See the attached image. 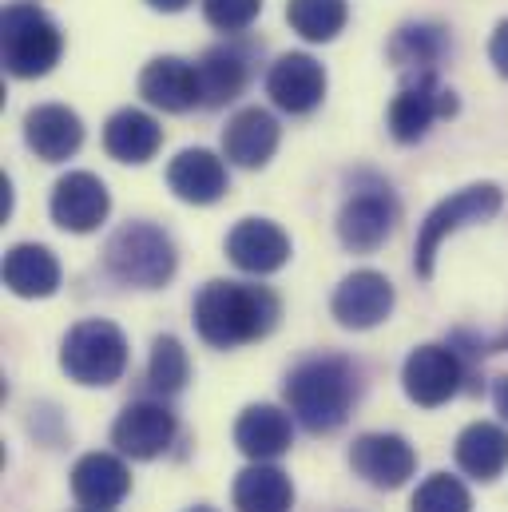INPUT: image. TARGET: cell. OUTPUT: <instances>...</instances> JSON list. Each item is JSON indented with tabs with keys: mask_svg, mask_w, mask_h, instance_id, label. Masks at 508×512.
<instances>
[{
	"mask_svg": "<svg viewBox=\"0 0 508 512\" xmlns=\"http://www.w3.org/2000/svg\"><path fill=\"white\" fill-rule=\"evenodd\" d=\"M278 298L251 282H207L195 298V330L215 350H235L266 338L278 326Z\"/></svg>",
	"mask_w": 508,
	"mask_h": 512,
	"instance_id": "obj_1",
	"label": "cell"
},
{
	"mask_svg": "<svg viewBox=\"0 0 508 512\" xmlns=\"http://www.w3.org/2000/svg\"><path fill=\"white\" fill-rule=\"evenodd\" d=\"M358 393H362L358 366L338 354L310 358L286 378V405L310 433L342 429L350 409L358 405Z\"/></svg>",
	"mask_w": 508,
	"mask_h": 512,
	"instance_id": "obj_2",
	"label": "cell"
},
{
	"mask_svg": "<svg viewBox=\"0 0 508 512\" xmlns=\"http://www.w3.org/2000/svg\"><path fill=\"white\" fill-rule=\"evenodd\" d=\"M175 243L167 231H159L155 223H127L108 239L104 266L112 278H120L124 286L139 290H159L171 282L175 274Z\"/></svg>",
	"mask_w": 508,
	"mask_h": 512,
	"instance_id": "obj_3",
	"label": "cell"
},
{
	"mask_svg": "<svg viewBox=\"0 0 508 512\" xmlns=\"http://www.w3.org/2000/svg\"><path fill=\"white\" fill-rule=\"evenodd\" d=\"M0 44H4V68L16 80L48 76L64 52L60 28L48 12L36 4H8L0 20Z\"/></svg>",
	"mask_w": 508,
	"mask_h": 512,
	"instance_id": "obj_4",
	"label": "cell"
},
{
	"mask_svg": "<svg viewBox=\"0 0 508 512\" xmlns=\"http://www.w3.org/2000/svg\"><path fill=\"white\" fill-rule=\"evenodd\" d=\"M60 366L80 385H116L127 370L124 330L104 318H88L72 326L60 346Z\"/></svg>",
	"mask_w": 508,
	"mask_h": 512,
	"instance_id": "obj_5",
	"label": "cell"
},
{
	"mask_svg": "<svg viewBox=\"0 0 508 512\" xmlns=\"http://www.w3.org/2000/svg\"><path fill=\"white\" fill-rule=\"evenodd\" d=\"M501 211V187L497 183H473L457 195H449L445 203H437L429 211V219L421 223V235H417V255H413V266L421 278H433V262H437V251L449 235H457L461 227L469 223H485Z\"/></svg>",
	"mask_w": 508,
	"mask_h": 512,
	"instance_id": "obj_6",
	"label": "cell"
},
{
	"mask_svg": "<svg viewBox=\"0 0 508 512\" xmlns=\"http://www.w3.org/2000/svg\"><path fill=\"white\" fill-rule=\"evenodd\" d=\"M453 112H457V100H453L449 88H441L437 72L405 76L401 92L389 104V135L397 143H417V139H425V131L433 128V120L453 116Z\"/></svg>",
	"mask_w": 508,
	"mask_h": 512,
	"instance_id": "obj_7",
	"label": "cell"
},
{
	"mask_svg": "<svg viewBox=\"0 0 508 512\" xmlns=\"http://www.w3.org/2000/svg\"><path fill=\"white\" fill-rule=\"evenodd\" d=\"M397 215H401V207H397V199L389 195V187H381V183L362 187V191H354V195L342 203V211H338V239H342V247H350V251H358V255L378 251L381 243L393 235Z\"/></svg>",
	"mask_w": 508,
	"mask_h": 512,
	"instance_id": "obj_8",
	"label": "cell"
},
{
	"mask_svg": "<svg viewBox=\"0 0 508 512\" xmlns=\"http://www.w3.org/2000/svg\"><path fill=\"white\" fill-rule=\"evenodd\" d=\"M461 378H465V370H461L457 350L437 346V342L417 346V350L405 358V370H401V382H405L409 401H417V405H425V409L445 405V401L461 389Z\"/></svg>",
	"mask_w": 508,
	"mask_h": 512,
	"instance_id": "obj_9",
	"label": "cell"
},
{
	"mask_svg": "<svg viewBox=\"0 0 508 512\" xmlns=\"http://www.w3.org/2000/svg\"><path fill=\"white\" fill-rule=\"evenodd\" d=\"M52 223L72 231V235H88L96 231L108 211H112V195L104 187V179H96L92 171H68L56 187H52Z\"/></svg>",
	"mask_w": 508,
	"mask_h": 512,
	"instance_id": "obj_10",
	"label": "cell"
},
{
	"mask_svg": "<svg viewBox=\"0 0 508 512\" xmlns=\"http://www.w3.org/2000/svg\"><path fill=\"white\" fill-rule=\"evenodd\" d=\"M175 441V413L163 401H131L112 425V445L131 461H155Z\"/></svg>",
	"mask_w": 508,
	"mask_h": 512,
	"instance_id": "obj_11",
	"label": "cell"
},
{
	"mask_svg": "<svg viewBox=\"0 0 508 512\" xmlns=\"http://www.w3.org/2000/svg\"><path fill=\"white\" fill-rule=\"evenodd\" d=\"M350 465L374 489H401L417 473V453L397 433H362L350 449Z\"/></svg>",
	"mask_w": 508,
	"mask_h": 512,
	"instance_id": "obj_12",
	"label": "cell"
},
{
	"mask_svg": "<svg viewBox=\"0 0 508 512\" xmlns=\"http://www.w3.org/2000/svg\"><path fill=\"white\" fill-rule=\"evenodd\" d=\"M330 310L346 330H374L393 310V282L378 270H354L334 290Z\"/></svg>",
	"mask_w": 508,
	"mask_h": 512,
	"instance_id": "obj_13",
	"label": "cell"
},
{
	"mask_svg": "<svg viewBox=\"0 0 508 512\" xmlns=\"http://www.w3.org/2000/svg\"><path fill=\"white\" fill-rule=\"evenodd\" d=\"M266 92H270V100H274L282 112L306 116V112H314V108L322 104V96H326V68H322L314 56H306V52H290V56H282V60L270 68Z\"/></svg>",
	"mask_w": 508,
	"mask_h": 512,
	"instance_id": "obj_14",
	"label": "cell"
},
{
	"mask_svg": "<svg viewBox=\"0 0 508 512\" xmlns=\"http://www.w3.org/2000/svg\"><path fill=\"white\" fill-rule=\"evenodd\" d=\"M167 187L183 199V203H195V207H207V203H219L231 187L227 179V167L219 155L203 151V147H187L171 159L167 167Z\"/></svg>",
	"mask_w": 508,
	"mask_h": 512,
	"instance_id": "obj_15",
	"label": "cell"
},
{
	"mask_svg": "<svg viewBox=\"0 0 508 512\" xmlns=\"http://www.w3.org/2000/svg\"><path fill=\"white\" fill-rule=\"evenodd\" d=\"M139 96L163 112H191L195 104H203L199 72H195V64H187L179 56H159L143 68Z\"/></svg>",
	"mask_w": 508,
	"mask_h": 512,
	"instance_id": "obj_16",
	"label": "cell"
},
{
	"mask_svg": "<svg viewBox=\"0 0 508 512\" xmlns=\"http://www.w3.org/2000/svg\"><path fill=\"white\" fill-rule=\"evenodd\" d=\"M227 255H231V262L239 270H247V274H274L290 258V239L270 219H243L227 235Z\"/></svg>",
	"mask_w": 508,
	"mask_h": 512,
	"instance_id": "obj_17",
	"label": "cell"
},
{
	"mask_svg": "<svg viewBox=\"0 0 508 512\" xmlns=\"http://www.w3.org/2000/svg\"><path fill=\"white\" fill-rule=\"evenodd\" d=\"M24 139L44 163H64L68 155L80 151L84 143V124L72 108L64 104H40L24 116Z\"/></svg>",
	"mask_w": 508,
	"mask_h": 512,
	"instance_id": "obj_18",
	"label": "cell"
},
{
	"mask_svg": "<svg viewBox=\"0 0 508 512\" xmlns=\"http://www.w3.org/2000/svg\"><path fill=\"white\" fill-rule=\"evenodd\" d=\"M72 493L88 509H116L131 493V473L112 453H88L72 469Z\"/></svg>",
	"mask_w": 508,
	"mask_h": 512,
	"instance_id": "obj_19",
	"label": "cell"
},
{
	"mask_svg": "<svg viewBox=\"0 0 508 512\" xmlns=\"http://www.w3.org/2000/svg\"><path fill=\"white\" fill-rule=\"evenodd\" d=\"M290 441H294V425H290V413H282L278 405H247L243 417L235 421V445L251 461L282 457Z\"/></svg>",
	"mask_w": 508,
	"mask_h": 512,
	"instance_id": "obj_20",
	"label": "cell"
},
{
	"mask_svg": "<svg viewBox=\"0 0 508 512\" xmlns=\"http://www.w3.org/2000/svg\"><path fill=\"white\" fill-rule=\"evenodd\" d=\"M223 151L239 167H266L278 151V120L262 108H243L223 131Z\"/></svg>",
	"mask_w": 508,
	"mask_h": 512,
	"instance_id": "obj_21",
	"label": "cell"
},
{
	"mask_svg": "<svg viewBox=\"0 0 508 512\" xmlns=\"http://www.w3.org/2000/svg\"><path fill=\"white\" fill-rule=\"evenodd\" d=\"M4 286L16 298H48L60 286V262L48 247L20 243L4 255Z\"/></svg>",
	"mask_w": 508,
	"mask_h": 512,
	"instance_id": "obj_22",
	"label": "cell"
},
{
	"mask_svg": "<svg viewBox=\"0 0 508 512\" xmlns=\"http://www.w3.org/2000/svg\"><path fill=\"white\" fill-rule=\"evenodd\" d=\"M195 72H199L203 104L207 108H223V104H231L247 88V52L235 48V44H219V48L203 52Z\"/></svg>",
	"mask_w": 508,
	"mask_h": 512,
	"instance_id": "obj_23",
	"label": "cell"
},
{
	"mask_svg": "<svg viewBox=\"0 0 508 512\" xmlns=\"http://www.w3.org/2000/svg\"><path fill=\"white\" fill-rule=\"evenodd\" d=\"M457 465L477 481H497L508 469V433L493 421H473L457 437Z\"/></svg>",
	"mask_w": 508,
	"mask_h": 512,
	"instance_id": "obj_24",
	"label": "cell"
},
{
	"mask_svg": "<svg viewBox=\"0 0 508 512\" xmlns=\"http://www.w3.org/2000/svg\"><path fill=\"white\" fill-rule=\"evenodd\" d=\"M159 143H163V128L139 108L116 112L108 120V128H104V147L120 163H147L159 151Z\"/></svg>",
	"mask_w": 508,
	"mask_h": 512,
	"instance_id": "obj_25",
	"label": "cell"
},
{
	"mask_svg": "<svg viewBox=\"0 0 508 512\" xmlns=\"http://www.w3.org/2000/svg\"><path fill=\"white\" fill-rule=\"evenodd\" d=\"M294 505V485L282 469L254 461L235 477V509L239 512H290Z\"/></svg>",
	"mask_w": 508,
	"mask_h": 512,
	"instance_id": "obj_26",
	"label": "cell"
},
{
	"mask_svg": "<svg viewBox=\"0 0 508 512\" xmlns=\"http://www.w3.org/2000/svg\"><path fill=\"white\" fill-rule=\"evenodd\" d=\"M441 56H445V32H441L437 24H405V28H397V36L389 40V60H393L405 76L433 72Z\"/></svg>",
	"mask_w": 508,
	"mask_h": 512,
	"instance_id": "obj_27",
	"label": "cell"
},
{
	"mask_svg": "<svg viewBox=\"0 0 508 512\" xmlns=\"http://www.w3.org/2000/svg\"><path fill=\"white\" fill-rule=\"evenodd\" d=\"M286 20H290V28H294L302 40L326 44V40H334V36L346 28L350 4H346V0H290V4H286Z\"/></svg>",
	"mask_w": 508,
	"mask_h": 512,
	"instance_id": "obj_28",
	"label": "cell"
},
{
	"mask_svg": "<svg viewBox=\"0 0 508 512\" xmlns=\"http://www.w3.org/2000/svg\"><path fill=\"white\" fill-rule=\"evenodd\" d=\"M187 374H191V362H187V350L179 338L163 334L155 338L151 346V362H147V382L155 393H179L187 385Z\"/></svg>",
	"mask_w": 508,
	"mask_h": 512,
	"instance_id": "obj_29",
	"label": "cell"
},
{
	"mask_svg": "<svg viewBox=\"0 0 508 512\" xmlns=\"http://www.w3.org/2000/svg\"><path fill=\"white\" fill-rule=\"evenodd\" d=\"M409 512H473V497H469V489H465L457 477L433 473V477L413 493Z\"/></svg>",
	"mask_w": 508,
	"mask_h": 512,
	"instance_id": "obj_30",
	"label": "cell"
},
{
	"mask_svg": "<svg viewBox=\"0 0 508 512\" xmlns=\"http://www.w3.org/2000/svg\"><path fill=\"white\" fill-rule=\"evenodd\" d=\"M262 12V0H203V16L219 32H247Z\"/></svg>",
	"mask_w": 508,
	"mask_h": 512,
	"instance_id": "obj_31",
	"label": "cell"
},
{
	"mask_svg": "<svg viewBox=\"0 0 508 512\" xmlns=\"http://www.w3.org/2000/svg\"><path fill=\"white\" fill-rule=\"evenodd\" d=\"M489 60H493V68L508 80V20L497 24V32L489 40Z\"/></svg>",
	"mask_w": 508,
	"mask_h": 512,
	"instance_id": "obj_32",
	"label": "cell"
},
{
	"mask_svg": "<svg viewBox=\"0 0 508 512\" xmlns=\"http://www.w3.org/2000/svg\"><path fill=\"white\" fill-rule=\"evenodd\" d=\"M493 401H497V413L508 421V378H501V382H497V389H493Z\"/></svg>",
	"mask_w": 508,
	"mask_h": 512,
	"instance_id": "obj_33",
	"label": "cell"
},
{
	"mask_svg": "<svg viewBox=\"0 0 508 512\" xmlns=\"http://www.w3.org/2000/svg\"><path fill=\"white\" fill-rule=\"evenodd\" d=\"M151 8H159V12H183L191 0H147Z\"/></svg>",
	"mask_w": 508,
	"mask_h": 512,
	"instance_id": "obj_34",
	"label": "cell"
},
{
	"mask_svg": "<svg viewBox=\"0 0 508 512\" xmlns=\"http://www.w3.org/2000/svg\"><path fill=\"white\" fill-rule=\"evenodd\" d=\"M497 350H508V334L501 338V342H497Z\"/></svg>",
	"mask_w": 508,
	"mask_h": 512,
	"instance_id": "obj_35",
	"label": "cell"
},
{
	"mask_svg": "<svg viewBox=\"0 0 508 512\" xmlns=\"http://www.w3.org/2000/svg\"><path fill=\"white\" fill-rule=\"evenodd\" d=\"M76 512H112V509H88V505H84V509H76Z\"/></svg>",
	"mask_w": 508,
	"mask_h": 512,
	"instance_id": "obj_36",
	"label": "cell"
},
{
	"mask_svg": "<svg viewBox=\"0 0 508 512\" xmlns=\"http://www.w3.org/2000/svg\"><path fill=\"white\" fill-rule=\"evenodd\" d=\"M187 512H215V509H203V505H199V509H187Z\"/></svg>",
	"mask_w": 508,
	"mask_h": 512,
	"instance_id": "obj_37",
	"label": "cell"
}]
</instances>
